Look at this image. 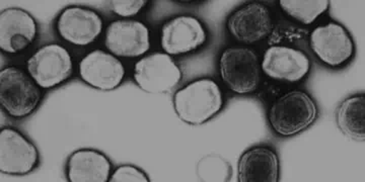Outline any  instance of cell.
<instances>
[{"label":"cell","instance_id":"obj_1","mask_svg":"<svg viewBox=\"0 0 365 182\" xmlns=\"http://www.w3.org/2000/svg\"><path fill=\"white\" fill-rule=\"evenodd\" d=\"M174 109L184 123L198 126L212 119L222 111V88L211 78H200L175 93Z\"/></svg>","mask_w":365,"mask_h":182},{"label":"cell","instance_id":"obj_2","mask_svg":"<svg viewBox=\"0 0 365 182\" xmlns=\"http://www.w3.org/2000/svg\"><path fill=\"white\" fill-rule=\"evenodd\" d=\"M319 109L314 98L304 90H292L274 100L268 112L271 129L281 136L307 130L316 122Z\"/></svg>","mask_w":365,"mask_h":182},{"label":"cell","instance_id":"obj_3","mask_svg":"<svg viewBox=\"0 0 365 182\" xmlns=\"http://www.w3.org/2000/svg\"><path fill=\"white\" fill-rule=\"evenodd\" d=\"M40 86L30 74L16 66H7L0 71V105L14 119L31 116L42 102Z\"/></svg>","mask_w":365,"mask_h":182},{"label":"cell","instance_id":"obj_4","mask_svg":"<svg viewBox=\"0 0 365 182\" xmlns=\"http://www.w3.org/2000/svg\"><path fill=\"white\" fill-rule=\"evenodd\" d=\"M261 71L260 59L251 48H227L220 56V77L228 90L237 95H250L258 90Z\"/></svg>","mask_w":365,"mask_h":182},{"label":"cell","instance_id":"obj_5","mask_svg":"<svg viewBox=\"0 0 365 182\" xmlns=\"http://www.w3.org/2000/svg\"><path fill=\"white\" fill-rule=\"evenodd\" d=\"M26 70L43 90L63 85L73 73V61L66 48L59 44L41 47L26 62Z\"/></svg>","mask_w":365,"mask_h":182},{"label":"cell","instance_id":"obj_6","mask_svg":"<svg viewBox=\"0 0 365 182\" xmlns=\"http://www.w3.org/2000/svg\"><path fill=\"white\" fill-rule=\"evenodd\" d=\"M309 47L317 58L331 68L346 65L355 52L351 35L335 21L317 26L309 35Z\"/></svg>","mask_w":365,"mask_h":182},{"label":"cell","instance_id":"obj_7","mask_svg":"<svg viewBox=\"0 0 365 182\" xmlns=\"http://www.w3.org/2000/svg\"><path fill=\"white\" fill-rule=\"evenodd\" d=\"M40 154L35 144L14 128L0 131V171L9 176H26L37 168Z\"/></svg>","mask_w":365,"mask_h":182},{"label":"cell","instance_id":"obj_8","mask_svg":"<svg viewBox=\"0 0 365 182\" xmlns=\"http://www.w3.org/2000/svg\"><path fill=\"white\" fill-rule=\"evenodd\" d=\"M182 78L181 69L165 53H153L143 57L134 66V80L145 92H170Z\"/></svg>","mask_w":365,"mask_h":182},{"label":"cell","instance_id":"obj_9","mask_svg":"<svg viewBox=\"0 0 365 182\" xmlns=\"http://www.w3.org/2000/svg\"><path fill=\"white\" fill-rule=\"evenodd\" d=\"M227 28L237 42L245 45L257 44L272 33V14L265 4L251 2L230 14Z\"/></svg>","mask_w":365,"mask_h":182},{"label":"cell","instance_id":"obj_10","mask_svg":"<svg viewBox=\"0 0 365 182\" xmlns=\"http://www.w3.org/2000/svg\"><path fill=\"white\" fill-rule=\"evenodd\" d=\"M207 38L205 26L199 18L179 16L163 26L160 45L165 54L180 56L200 49Z\"/></svg>","mask_w":365,"mask_h":182},{"label":"cell","instance_id":"obj_11","mask_svg":"<svg viewBox=\"0 0 365 182\" xmlns=\"http://www.w3.org/2000/svg\"><path fill=\"white\" fill-rule=\"evenodd\" d=\"M311 68V59L306 53L287 46L268 48L261 62L264 74L280 82H299L307 77Z\"/></svg>","mask_w":365,"mask_h":182},{"label":"cell","instance_id":"obj_12","mask_svg":"<svg viewBox=\"0 0 365 182\" xmlns=\"http://www.w3.org/2000/svg\"><path fill=\"white\" fill-rule=\"evenodd\" d=\"M105 46L114 56L137 58L150 49V33L143 21L118 20L106 30Z\"/></svg>","mask_w":365,"mask_h":182},{"label":"cell","instance_id":"obj_13","mask_svg":"<svg viewBox=\"0 0 365 182\" xmlns=\"http://www.w3.org/2000/svg\"><path fill=\"white\" fill-rule=\"evenodd\" d=\"M104 21L102 16L88 7L69 6L59 14L56 21L57 33L71 45L85 47L93 44L102 33Z\"/></svg>","mask_w":365,"mask_h":182},{"label":"cell","instance_id":"obj_14","mask_svg":"<svg viewBox=\"0 0 365 182\" xmlns=\"http://www.w3.org/2000/svg\"><path fill=\"white\" fill-rule=\"evenodd\" d=\"M78 72L83 82L102 91L116 90L126 73L123 63L116 56L102 50H95L83 57Z\"/></svg>","mask_w":365,"mask_h":182},{"label":"cell","instance_id":"obj_15","mask_svg":"<svg viewBox=\"0 0 365 182\" xmlns=\"http://www.w3.org/2000/svg\"><path fill=\"white\" fill-rule=\"evenodd\" d=\"M38 23L32 14L18 7L0 14V49L7 54L25 51L36 40Z\"/></svg>","mask_w":365,"mask_h":182},{"label":"cell","instance_id":"obj_16","mask_svg":"<svg viewBox=\"0 0 365 182\" xmlns=\"http://www.w3.org/2000/svg\"><path fill=\"white\" fill-rule=\"evenodd\" d=\"M237 172L240 182H277L279 157L272 148L257 146L247 150L240 158Z\"/></svg>","mask_w":365,"mask_h":182},{"label":"cell","instance_id":"obj_17","mask_svg":"<svg viewBox=\"0 0 365 182\" xmlns=\"http://www.w3.org/2000/svg\"><path fill=\"white\" fill-rule=\"evenodd\" d=\"M111 172L109 158L95 149L76 151L67 161L66 176L71 182H107Z\"/></svg>","mask_w":365,"mask_h":182},{"label":"cell","instance_id":"obj_18","mask_svg":"<svg viewBox=\"0 0 365 182\" xmlns=\"http://www.w3.org/2000/svg\"><path fill=\"white\" fill-rule=\"evenodd\" d=\"M336 119L342 133L355 141L365 139V97L356 95L346 98L338 107Z\"/></svg>","mask_w":365,"mask_h":182},{"label":"cell","instance_id":"obj_19","mask_svg":"<svg viewBox=\"0 0 365 182\" xmlns=\"http://www.w3.org/2000/svg\"><path fill=\"white\" fill-rule=\"evenodd\" d=\"M279 6L283 13L287 14L292 20L299 21L302 25L309 26L328 11L330 2L328 0H280Z\"/></svg>","mask_w":365,"mask_h":182},{"label":"cell","instance_id":"obj_20","mask_svg":"<svg viewBox=\"0 0 365 182\" xmlns=\"http://www.w3.org/2000/svg\"><path fill=\"white\" fill-rule=\"evenodd\" d=\"M110 182H148L150 177L145 172L134 165H122L118 167L109 179Z\"/></svg>","mask_w":365,"mask_h":182},{"label":"cell","instance_id":"obj_21","mask_svg":"<svg viewBox=\"0 0 365 182\" xmlns=\"http://www.w3.org/2000/svg\"><path fill=\"white\" fill-rule=\"evenodd\" d=\"M148 0H137V1H112L113 11L122 18H131L140 13L148 6Z\"/></svg>","mask_w":365,"mask_h":182}]
</instances>
